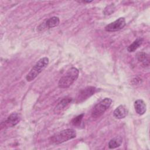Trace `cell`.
Returning a JSON list of instances; mask_svg holds the SVG:
<instances>
[{
    "label": "cell",
    "mask_w": 150,
    "mask_h": 150,
    "mask_svg": "<svg viewBox=\"0 0 150 150\" xmlns=\"http://www.w3.org/2000/svg\"><path fill=\"white\" fill-rule=\"evenodd\" d=\"M137 60L141 62L144 66H149V56L147 53L141 52L137 54Z\"/></svg>",
    "instance_id": "11"
},
{
    "label": "cell",
    "mask_w": 150,
    "mask_h": 150,
    "mask_svg": "<svg viewBox=\"0 0 150 150\" xmlns=\"http://www.w3.org/2000/svg\"><path fill=\"white\" fill-rule=\"evenodd\" d=\"M79 75V70L76 67H71L60 79L58 86L60 88H66L70 87L77 80Z\"/></svg>",
    "instance_id": "1"
},
{
    "label": "cell",
    "mask_w": 150,
    "mask_h": 150,
    "mask_svg": "<svg viewBox=\"0 0 150 150\" xmlns=\"http://www.w3.org/2000/svg\"><path fill=\"white\" fill-rule=\"evenodd\" d=\"M122 142V138L121 136H117L112 138L108 142V146L110 149H114L120 146Z\"/></svg>",
    "instance_id": "12"
},
{
    "label": "cell",
    "mask_w": 150,
    "mask_h": 150,
    "mask_svg": "<svg viewBox=\"0 0 150 150\" xmlns=\"http://www.w3.org/2000/svg\"><path fill=\"white\" fill-rule=\"evenodd\" d=\"M84 114H81L80 115H79L78 116L76 117L75 118H74L72 121H71V123L74 126H78L80 124L81 121H82V119L84 117Z\"/></svg>",
    "instance_id": "15"
},
{
    "label": "cell",
    "mask_w": 150,
    "mask_h": 150,
    "mask_svg": "<svg viewBox=\"0 0 150 150\" xmlns=\"http://www.w3.org/2000/svg\"><path fill=\"white\" fill-rule=\"evenodd\" d=\"M49 62V60L47 57H43L40 59L26 75V80L27 81L33 80L42 71V70L46 68L48 65Z\"/></svg>",
    "instance_id": "3"
},
{
    "label": "cell",
    "mask_w": 150,
    "mask_h": 150,
    "mask_svg": "<svg viewBox=\"0 0 150 150\" xmlns=\"http://www.w3.org/2000/svg\"><path fill=\"white\" fill-rule=\"evenodd\" d=\"M60 23V19L57 16H52L47 19L45 22V25L47 29L53 28L57 26Z\"/></svg>",
    "instance_id": "13"
},
{
    "label": "cell",
    "mask_w": 150,
    "mask_h": 150,
    "mask_svg": "<svg viewBox=\"0 0 150 150\" xmlns=\"http://www.w3.org/2000/svg\"><path fill=\"white\" fill-rule=\"evenodd\" d=\"M112 103V100L110 98H105L98 103L96 104L92 109L91 116L93 118H98L101 116L110 107Z\"/></svg>",
    "instance_id": "4"
},
{
    "label": "cell",
    "mask_w": 150,
    "mask_h": 150,
    "mask_svg": "<svg viewBox=\"0 0 150 150\" xmlns=\"http://www.w3.org/2000/svg\"><path fill=\"white\" fill-rule=\"evenodd\" d=\"M72 101V98L71 97H66L63 98L62 100H60L58 104L56 105L54 109V112L55 114H59L62 111H63L65 108L70 104L71 103Z\"/></svg>",
    "instance_id": "7"
},
{
    "label": "cell",
    "mask_w": 150,
    "mask_h": 150,
    "mask_svg": "<svg viewBox=\"0 0 150 150\" xmlns=\"http://www.w3.org/2000/svg\"><path fill=\"white\" fill-rule=\"evenodd\" d=\"M126 25L125 19L123 17L119 18L113 22H111L105 27V30L107 32H115L122 29Z\"/></svg>",
    "instance_id": "6"
},
{
    "label": "cell",
    "mask_w": 150,
    "mask_h": 150,
    "mask_svg": "<svg viewBox=\"0 0 150 150\" xmlns=\"http://www.w3.org/2000/svg\"><path fill=\"white\" fill-rule=\"evenodd\" d=\"M114 10V8L113 7V5H109V6H107L105 9H104V13L105 15H110L112 12H113Z\"/></svg>",
    "instance_id": "16"
},
{
    "label": "cell",
    "mask_w": 150,
    "mask_h": 150,
    "mask_svg": "<svg viewBox=\"0 0 150 150\" xmlns=\"http://www.w3.org/2000/svg\"><path fill=\"white\" fill-rule=\"evenodd\" d=\"M76 137V132L75 130L71 128H68L52 135L50 138V141L52 143L58 145L73 139Z\"/></svg>",
    "instance_id": "2"
},
{
    "label": "cell",
    "mask_w": 150,
    "mask_h": 150,
    "mask_svg": "<svg viewBox=\"0 0 150 150\" xmlns=\"http://www.w3.org/2000/svg\"><path fill=\"white\" fill-rule=\"evenodd\" d=\"M128 112V109L124 105H120L114 110L113 115L117 119H122L127 115Z\"/></svg>",
    "instance_id": "8"
},
{
    "label": "cell",
    "mask_w": 150,
    "mask_h": 150,
    "mask_svg": "<svg viewBox=\"0 0 150 150\" xmlns=\"http://www.w3.org/2000/svg\"><path fill=\"white\" fill-rule=\"evenodd\" d=\"M92 1H79V2H82V3H90Z\"/></svg>",
    "instance_id": "17"
},
{
    "label": "cell",
    "mask_w": 150,
    "mask_h": 150,
    "mask_svg": "<svg viewBox=\"0 0 150 150\" xmlns=\"http://www.w3.org/2000/svg\"><path fill=\"white\" fill-rule=\"evenodd\" d=\"M134 108L136 112L139 115H143L146 111V104L141 99H138L135 101Z\"/></svg>",
    "instance_id": "10"
},
{
    "label": "cell",
    "mask_w": 150,
    "mask_h": 150,
    "mask_svg": "<svg viewBox=\"0 0 150 150\" xmlns=\"http://www.w3.org/2000/svg\"><path fill=\"white\" fill-rule=\"evenodd\" d=\"M96 91L97 88L93 86H88L82 89L81 91H80L77 96L76 100V103H79L85 101L91 96L94 94Z\"/></svg>",
    "instance_id": "5"
},
{
    "label": "cell",
    "mask_w": 150,
    "mask_h": 150,
    "mask_svg": "<svg viewBox=\"0 0 150 150\" xmlns=\"http://www.w3.org/2000/svg\"><path fill=\"white\" fill-rule=\"evenodd\" d=\"M21 118L18 114L12 113L7 118L4 122V127H11L16 125L20 121Z\"/></svg>",
    "instance_id": "9"
},
{
    "label": "cell",
    "mask_w": 150,
    "mask_h": 150,
    "mask_svg": "<svg viewBox=\"0 0 150 150\" xmlns=\"http://www.w3.org/2000/svg\"><path fill=\"white\" fill-rule=\"evenodd\" d=\"M143 39L139 38L135 40L132 43H131L128 47L127 50L128 52H135L142 43Z\"/></svg>",
    "instance_id": "14"
}]
</instances>
